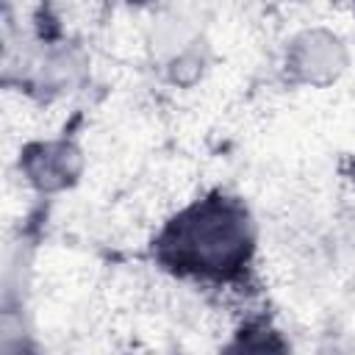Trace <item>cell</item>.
<instances>
[{"label":"cell","instance_id":"6da1fadb","mask_svg":"<svg viewBox=\"0 0 355 355\" xmlns=\"http://www.w3.org/2000/svg\"><path fill=\"white\" fill-rule=\"evenodd\" d=\"M255 250V225L250 211L225 194L183 208L161 233L158 255L178 272L197 277H233L239 275Z\"/></svg>","mask_w":355,"mask_h":355},{"label":"cell","instance_id":"7a4b0ae2","mask_svg":"<svg viewBox=\"0 0 355 355\" xmlns=\"http://www.w3.org/2000/svg\"><path fill=\"white\" fill-rule=\"evenodd\" d=\"M349 53L344 39L327 28H305L291 36L283 53V67L294 83L330 86L344 75Z\"/></svg>","mask_w":355,"mask_h":355},{"label":"cell","instance_id":"3957f363","mask_svg":"<svg viewBox=\"0 0 355 355\" xmlns=\"http://www.w3.org/2000/svg\"><path fill=\"white\" fill-rule=\"evenodd\" d=\"M80 172H83V155L67 139L31 141L19 153V175L31 189L42 194H55L75 186Z\"/></svg>","mask_w":355,"mask_h":355},{"label":"cell","instance_id":"277c9868","mask_svg":"<svg viewBox=\"0 0 355 355\" xmlns=\"http://www.w3.org/2000/svg\"><path fill=\"white\" fill-rule=\"evenodd\" d=\"M83 58L78 50L72 47H53V50H44L36 61H33V69H31V78H33V86L44 94H64V92H72V86L80 80L83 75Z\"/></svg>","mask_w":355,"mask_h":355},{"label":"cell","instance_id":"5b68a950","mask_svg":"<svg viewBox=\"0 0 355 355\" xmlns=\"http://www.w3.org/2000/svg\"><path fill=\"white\" fill-rule=\"evenodd\" d=\"M130 3H153V0H130Z\"/></svg>","mask_w":355,"mask_h":355}]
</instances>
